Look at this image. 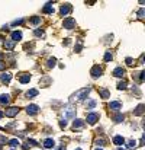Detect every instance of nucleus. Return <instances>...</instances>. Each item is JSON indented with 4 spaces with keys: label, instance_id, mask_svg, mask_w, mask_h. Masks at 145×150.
<instances>
[{
    "label": "nucleus",
    "instance_id": "obj_1",
    "mask_svg": "<svg viewBox=\"0 0 145 150\" xmlns=\"http://www.w3.org/2000/svg\"><path fill=\"white\" fill-rule=\"evenodd\" d=\"M89 92H90V87H84V89H81L79 92H76V93L71 96V102H74V100H81V99H84V98H87Z\"/></svg>",
    "mask_w": 145,
    "mask_h": 150
},
{
    "label": "nucleus",
    "instance_id": "obj_2",
    "mask_svg": "<svg viewBox=\"0 0 145 150\" xmlns=\"http://www.w3.org/2000/svg\"><path fill=\"white\" fill-rule=\"evenodd\" d=\"M76 115V109L73 108V106H65V109H64V119H67V118H73Z\"/></svg>",
    "mask_w": 145,
    "mask_h": 150
},
{
    "label": "nucleus",
    "instance_id": "obj_3",
    "mask_svg": "<svg viewBox=\"0 0 145 150\" xmlns=\"http://www.w3.org/2000/svg\"><path fill=\"white\" fill-rule=\"evenodd\" d=\"M63 25H64L65 29H73L76 26V20L73 17H67V19H64V23Z\"/></svg>",
    "mask_w": 145,
    "mask_h": 150
},
{
    "label": "nucleus",
    "instance_id": "obj_4",
    "mask_svg": "<svg viewBox=\"0 0 145 150\" xmlns=\"http://www.w3.org/2000/svg\"><path fill=\"white\" fill-rule=\"evenodd\" d=\"M96 121H99V114H96V112H90V114L87 115V122H89V124H94Z\"/></svg>",
    "mask_w": 145,
    "mask_h": 150
},
{
    "label": "nucleus",
    "instance_id": "obj_5",
    "mask_svg": "<svg viewBox=\"0 0 145 150\" xmlns=\"http://www.w3.org/2000/svg\"><path fill=\"white\" fill-rule=\"evenodd\" d=\"M71 12V4H68V3H65V4H63L61 6V9H60V13L63 15V16H65V15H68Z\"/></svg>",
    "mask_w": 145,
    "mask_h": 150
},
{
    "label": "nucleus",
    "instance_id": "obj_6",
    "mask_svg": "<svg viewBox=\"0 0 145 150\" xmlns=\"http://www.w3.org/2000/svg\"><path fill=\"white\" fill-rule=\"evenodd\" d=\"M17 112H19V109H17L16 106H12V108H9V109H6V117H15V115H17Z\"/></svg>",
    "mask_w": 145,
    "mask_h": 150
},
{
    "label": "nucleus",
    "instance_id": "obj_7",
    "mask_svg": "<svg viewBox=\"0 0 145 150\" xmlns=\"http://www.w3.org/2000/svg\"><path fill=\"white\" fill-rule=\"evenodd\" d=\"M113 76H115V77H123V76H125V68H122V67L115 68V70H113Z\"/></svg>",
    "mask_w": 145,
    "mask_h": 150
},
{
    "label": "nucleus",
    "instance_id": "obj_8",
    "mask_svg": "<svg viewBox=\"0 0 145 150\" xmlns=\"http://www.w3.org/2000/svg\"><path fill=\"white\" fill-rule=\"evenodd\" d=\"M26 111H28V114H31V115H35V114H38V111H39V106H38V105H29V106L26 108Z\"/></svg>",
    "mask_w": 145,
    "mask_h": 150
},
{
    "label": "nucleus",
    "instance_id": "obj_9",
    "mask_svg": "<svg viewBox=\"0 0 145 150\" xmlns=\"http://www.w3.org/2000/svg\"><path fill=\"white\" fill-rule=\"evenodd\" d=\"M90 73H92V76H93V77H99V76H102V68H100L99 66H94L93 68H92V71H90Z\"/></svg>",
    "mask_w": 145,
    "mask_h": 150
},
{
    "label": "nucleus",
    "instance_id": "obj_10",
    "mask_svg": "<svg viewBox=\"0 0 145 150\" xmlns=\"http://www.w3.org/2000/svg\"><path fill=\"white\" fill-rule=\"evenodd\" d=\"M113 143H115L116 146H122V144L125 143V138H123L122 135H115V137H113Z\"/></svg>",
    "mask_w": 145,
    "mask_h": 150
},
{
    "label": "nucleus",
    "instance_id": "obj_11",
    "mask_svg": "<svg viewBox=\"0 0 145 150\" xmlns=\"http://www.w3.org/2000/svg\"><path fill=\"white\" fill-rule=\"evenodd\" d=\"M4 48L7 51H12L13 48H15V42L12 41V39H7L6 42H4Z\"/></svg>",
    "mask_w": 145,
    "mask_h": 150
},
{
    "label": "nucleus",
    "instance_id": "obj_12",
    "mask_svg": "<svg viewBox=\"0 0 145 150\" xmlns=\"http://www.w3.org/2000/svg\"><path fill=\"white\" fill-rule=\"evenodd\" d=\"M0 79H1V82H3V83H9V82H10V79H12V74H10V73H3Z\"/></svg>",
    "mask_w": 145,
    "mask_h": 150
},
{
    "label": "nucleus",
    "instance_id": "obj_13",
    "mask_svg": "<svg viewBox=\"0 0 145 150\" xmlns=\"http://www.w3.org/2000/svg\"><path fill=\"white\" fill-rule=\"evenodd\" d=\"M10 102V96L9 95H0V103L1 105H7Z\"/></svg>",
    "mask_w": 145,
    "mask_h": 150
},
{
    "label": "nucleus",
    "instance_id": "obj_14",
    "mask_svg": "<svg viewBox=\"0 0 145 150\" xmlns=\"http://www.w3.org/2000/svg\"><path fill=\"white\" fill-rule=\"evenodd\" d=\"M54 144H55V143H54V140H52V138H47V140L44 141V147H47V149H52V147H54Z\"/></svg>",
    "mask_w": 145,
    "mask_h": 150
},
{
    "label": "nucleus",
    "instance_id": "obj_15",
    "mask_svg": "<svg viewBox=\"0 0 145 150\" xmlns=\"http://www.w3.org/2000/svg\"><path fill=\"white\" fill-rule=\"evenodd\" d=\"M120 106H122L120 102H110V103H109V108H110V109H115V111L120 109Z\"/></svg>",
    "mask_w": 145,
    "mask_h": 150
},
{
    "label": "nucleus",
    "instance_id": "obj_16",
    "mask_svg": "<svg viewBox=\"0 0 145 150\" xmlns=\"http://www.w3.org/2000/svg\"><path fill=\"white\" fill-rule=\"evenodd\" d=\"M83 125H84V121H83V119H76L74 124H73V128H74V130H76V128H81Z\"/></svg>",
    "mask_w": 145,
    "mask_h": 150
},
{
    "label": "nucleus",
    "instance_id": "obj_17",
    "mask_svg": "<svg viewBox=\"0 0 145 150\" xmlns=\"http://www.w3.org/2000/svg\"><path fill=\"white\" fill-rule=\"evenodd\" d=\"M44 12H45V13H54L52 3H47V4H45V7H44Z\"/></svg>",
    "mask_w": 145,
    "mask_h": 150
},
{
    "label": "nucleus",
    "instance_id": "obj_18",
    "mask_svg": "<svg viewBox=\"0 0 145 150\" xmlns=\"http://www.w3.org/2000/svg\"><path fill=\"white\" fill-rule=\"evenodd\" d=\"M29 80H31V76H29V74H26V73H25V74H22V76H20V83H28Z\"/></svg>",
    "mask_w": 145,
    "mask_h": 150
},
{
    "label": "nucleus",
    "instance_id": "obj_19",
    "mask_svg": "<svg viewBox=\"0 0 145 150\" xmlns=\"http://www.w3.org/2000/svg\"><path fill=\"white\" fill-rule=\"evenodd\" d=\"M12 38H13V39H12L13 42H15V41H19V39L22 38V33L17 32V31H15V32H12Z\"/></svg>",
    "mask_w": 145,
    "mask_h": 150
},
{
    "label": "nucleus",
    "instance_id": "obj_20",
    "mask_svg": "<svg viewBox=\"0 0 145 150\" xmlns=\"http://www.w3.org/2000/svg\"><path fill=\"white\" fill-rule=\"evenodd\" d=\"M36 95H38V90H36V89H31V90L26 92V96H28V98H33V96H36Z\"/></svg>",
    "mask_w": 145,
    "mask_h": 150
},
{
    "label": "nucleus",
    "instance_id": "obj_21",
    "mask_svg": "<svg viewBox=\"0 0 145 150\" xmlns=\"http://www.w3.org/2000/svg\"><path fill=\"white\" fill-rule=\"evenodd\" d=\"M142 112H144V105H138V106H136V109H135V112H133V114H135V115H141V114H142Z\"/></svg>",
    "mask_w": 145,
    "mask_h": 150
},
{
    "label": "nucleus",
    "instance_id": "obj_22",
    "mask_svg": "<svg viewBox=\"0 0 145 150\" xmlns=\"http://www.w3.org/2000/svg\"><path fill=\"white\" fill-rule=\"evenodd\" d=\"M31 23H32V25H38V23H41V17L39 16L32 17V19H31Z\"/></svg>",
    "mask_w": 145,
    "mask_h": 150
},
{
    "label": "nucleus",
    "instance_id": "obj_23",
    "mask_svg": "<svg viewBox=\"0 0 145 150\" xmlns=\"http://www.w3.org/2000/svg\"><path fill=\"white\" fill-rule=\"evenodd\" d=\"M113 119H115L116 122H122V121H123V115H122V114H118V115L113 117Z\"/></svg>",
    "mask_w": 145,
    "mask_h": 150
},
{
    "label": "nucleus",
    "instance_id": "obj_24",
    "mask_svg": "<svg viewBox=\"0 0 145 150\" xmlns=\"http://www.w3.org/2000/svg\"><path fill=\"white\" fill-rule=\"evenodd\" d=\"M100 95H102V98H109V92L106 89H100Z\"/></svg>",
    "mask_w": 145,
    "mask_h": 150
},
{
    "label": "nucleus",
    "instance_id": "obj_25",
    "mask_svg": "<svg viewBox=\"0 0 145 150\" xmlns=\"http://www.w3.org/2000/svg\"><path fill=\"white\" fill-rule=\"evenodd\" d=\"M96 103H97V102L94 99H90L89 102H87V106H89V108H94V106H96Z\"/></svg>",
    "mask_w": 145,
    "mask_h": 150
},
{
    "label": "nucleus",
    "instance_id": "obj_26",
    "mask_svg": "<svg viewBox=\"0 0 145 150\" xmlns=\"http://www.w3.org/2000/svg\"><path fill=\"white\" fill-rule=\"evenodd\" d=\"M9 144H10L12 147H17V146H19V141H17L16 138H13V140H10V141H9Z\"/></svg>",
    "mask_w": 145,
    "mask_h": 150
},
{
    "label": "nucleus",
    "instance_id": "obj_27",
    "mask_svg": "<svg viewBox=\"0 0 145 150\" xmlns=\"http://www.w3.org/2000/svg\"><path fill=\"white\" fill-rule=\"evenodd\" d=\"M135 146H136V141H135V140H129L128 141V147L129 149H133Z\"/></svg>",
    "mask_w": 145,
    "mask_h": 150
},
{
    "label": "nucleus",
    "instance_id": "obj_28",
    "mask_svg": "<svg viewBox=\"0 0 145 150\" xmlns=\"http://www.w3.org/2000/svg\"><path fill=\"white\" fill-rule=\"evenodd\" d=\"M126 86H128V84H126V82L123 80V82H119V84H118V89H126Z\"/></svg>",
    "mask_w": 145,
    "mask_h": 150
},
{
    "label": "nucleus",
    "instance_id": "obj_29",
    "mask_svg": "<svg viewBox=\"0 0 145 150\" xmlns=\"http://www.w3.org/2000/svg\"><path fill=\"white\" fill-rule=\"evenodd\" d=\"M55 63H57V60H55V58H49V60H48V67H54V66H55Z\"/></svg>",
    "mask_w": 145,
    "mask_h": 150
},
{
    "label": "nucleus",
    "instance_id": "obj_30",
    "mask_svg": "<svg viewBox=\"0 0 145 150\" xmlns=\"http://www.w3.org/2000/svg\"><path fill=\"white\" fill-rule=\"evenodd\" d=\"M110 60H112V54L107 51V52L105 54V61H110Z\"/></svg>",
    "mask_w": 145,
    "mask_h": 150
},
{
    "label": "nucleus",
    "instance_id": "obj_31",
    "mask_svg": "<svg viewBox=\"0 0 145 150\" xmlns=\"http://www.w3.org/2000/svg\"><path fill=\"white\" fill-rule=\"evenodd\" d=\"M96 144H97V146H105V140H103V138H97Z\"/></svg>",
    "mask_w": 145,
    "mask_h": 150
},
{
    "label": "nucleus",
    "instance_id": "obj_32",
    "mask_svg": "<svg viewBox=\"0 0 145 150\" xmlns=\"http://www.w3.org/2000/svg\"><path fill=\"white\" fill-rule=\"evenodd\" d=\"M60 125H61V128H65V127H67V119L63 118V119L60 121Z\"/></svg>",
    "mask_w": 145,
    "mask_h": 150
},
{
    "label": "nucleus",
    "instance_id": "obj_33",
    "mask_svg": "<svg viewBox=\"0 0 145 150\" xmlns=\"http://www.w3.org/2000/svg\"><path fill=\"white\" fill-rule=\"evenodd\" d=\"M35 35H36V36H44V31H39V29H36V31H35Z\"/></svg>",
    "mask_w": 145,
    "mask_h": 150
},
{
    "label": "nucleus",
    "instance_id": "obj_34",
    "mask_svg": "<svg viewBox=\"0 0 145 150\" xmlns=\"http://www.w3.org/2000/svg\"><path fill=\"white\" fill-rule=\"evenodd\" d=\"M3 143H6V137H4V135H0V146H1Z\"/></svg>",
    "mask_w": 145,
    "mask_h": 150
},
{
    "label": "nucleus",
    "instance_id": "obj_35",
    "mask_svg": "<svg viewBox=\"0 0 145 150\" xmlns=\"http://www.w3.org/2000/svg\"><path fill=\"white\" fill-rule=\"evenodd\" d=\"M144 13H145V10H144V9H141V10L138 12V16H139V17H144Z\"/></svg>",
    "mask_w": 145,
    "mask_h": 150
},
{
    "label": "nucleus",
    "instance_id": "obj_36",
    "mask_svg": "<svg viewBox=\"0 0 145 150\" xmlns=\"http://www.w3.org/2000/svg\"><path fill=\"white\" fill-rule=\"evenodd\" d=\"M28 141H29V144H31V146H38V143H36L35 140H28Z\"/></svg>",
    "mask_w": 145,
    "mask_h": 150
},
{
    "label": "nucleus",
    "instance_id": "obj_37",
    "mask_svg": "<svg viewBox=\"0 0 145 150\" xmlns=\"http://www.w3.org/2000/svg\"><path fill=\"white\" fill-rule=\"evenodd\" d=\"M22 22H23V19H19V20H15V22H13V25H20Z\"/></svg>",
    "mask_w": 145,
    "mask_h": 150
},
{
    "label": "nucleus",
    "instance_id": "obj_38",
    "mask_svg": "<svg viewBox=\"0 0 145 150\" xmlns=\"http://www.w3.org/2000/svg\"><path fill=\"white\" fill-rule=\"evenodd\" d=\"M126 64H128V66H132V58H126Z\"/></svg>",
    "mask_w": 145,
    "mask_h": 150
},
{
    "label": "nucleus",
    "instance_id": "obj_39",
    "mask_svg": "<svg viewBox=\"0 0 145 150\" xmlns=\"http://www.w3.org/2000/svg\"><path fill=\"white\" fill-rule=\"evenodd\" d=\"M6 67V63H3V61H0V70H3Z\"/></svg>",
    "mask_w": 145,
    "mask_h": 150
},
{
    "label": "nucleus",
    "instance_id": "obj_40",
    "mask_svg": "<svg viewBox=\"0 0 145 150\" xmlns=\"http://www.w3.org/2000/svg\"><path fill=\"white\" fill-rule=\"evenodd\" d=\"M64 44H65V45H70V44H71V41H70V39H65Z\"/></svg>",
    "mask_w": 145,
    "mask_h": 150
},
{
    "label": "nucleus",
    "instance_id": "obj_41",
    "mask_svg": "<svg viewBox=\"0 0 145 150\" xmlns=\"http://www.w3.org/2000/svg\"><path fill=\"white\" fill-rule=\"evenodd\" d=\"M3 117V112H1V111H0V118Z\"/></svg>",
    "mask_w": 145,
    "mask_h": 150
},
{
    "label": "nucleus",
    "instance_id": "obj_42",
    "mask_svg": "<svg viewBox=\"0 0 145 150\" xmlns=\"http://www.w3.org/2000/svg\"><path fill=\"white\" fill-rule=\"evenodd\" d=\"M116 150H123V149H122V147H119V149H116Z\"/></svg>",
    "mask_w": 145,
    "mask_h": 150
},
{
    "label": "nucleus",
    "instance_id": "obj_43",
    "mask_svg": "<svg viewBox=\"0 0 145 150\" xmlns=\"http://www.w3.org/2000/svg\"><path fill=\"white\" fill-rule=\"evenodd\" d=\"M1 57H3V54H1V52H0V58H1Z\"/></svg>",
    "mask_w": 145,
    "mask_h": 150
},
{
    "label": "nucleus",
    "instance_id": "obj_44",
    "mask_svg": "<svg viewBox=\"0 0 145 150\" xmlns=\"http://www.w3.org/2000/svg\"><path fill=\"white\" fill-rule=\"evenodd\" d=\"M76 150H81V149H76Z\"/></svg>",
    "mask_w": 145,
    "mask_h": 150
},
{
    "label": "nucleus",
    "instance_id": "obj_45",
    "mask_svg": "<svg viewBox=\"0 0 145 150\" xmlns=\"http://www.w3.org/2000/svg\"><path fill=\"white\" fill-rule=\"evenodd\" d=\"M0 150H1V146H0Z\"/></svg>",
    "mask_w": 145,
    "mask_h": 150
},
{
    "label": "nucleus",
    "instance_id": "obj_46",
    "mask_svg": "<svg viewBox=\"0 0 145 150\" xmlns=\"http://www.w3.org/2000/svg\"><path fill=\"white\" fill-rule=\"evenodd\" d=\"M97 150H100V149H97Z\"/></svg>",
    "mask_w": 145,
    "mask_h": 150
}]
</instances>
